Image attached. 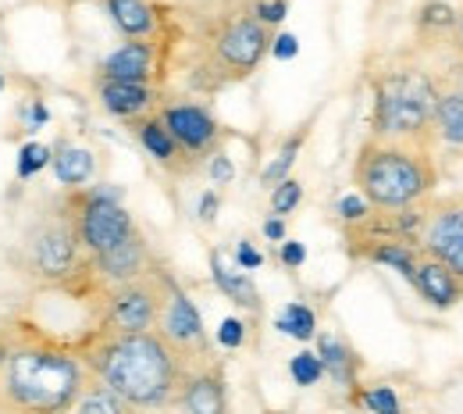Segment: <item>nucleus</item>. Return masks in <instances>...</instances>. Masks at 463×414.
Here are the masks:
<instances>
[{
	"instance_id": "18",
	"label": "nucleus",
	"mask_w": 463,
	"mask_h": 414,
	"mask_svg": "<svg viewBox=\"0 0 463 414\" xmlns=\"http://www.w3.org/2000/svg\"><path fill=\"white\" fill-rule=\"evenodd\" d=\"M346 254L353 261H367V265H382V268H392L403 283H413V272H417V261H420V250L417 243H403V239H367V236H346Z\"/></svg>"
},
{
	"instance_id": "40",
	"label": "nucleus",
	"mask_w": 463,
	"mask_h": 414,
	"mask_svg": "<svg viewBox=\"0 0 463 414\" xmlns=\"http://www.w3.org/2000/svg\"><path fill=\"white\" fill-rule=\"evenodd\" d=\"M296 54H299V40H296V33H275V40H271V58L292 61Z\"/></svg>"
},
{
	"instance_id": "44",
	"label": "nucleus",
	"mask_w": 463,
	"mask_h": 414,
	"mask_svg": "<svg viewBox=\"0 0 463 414\" xmlns=\"http://www.w3.org/2000/svg\"><path fill=\"white\" fill-rule=\"evenodd\" d=\"M0 93H4V75H0Z\"/></svg>"
},
{
	"instance_id": "7",
	"label": "nucleus",
	"mask_w": 463,
	"mask_h": 414,
	"mask_svg": "<svg viewBox=\"0 0 463 414\" xmlns=\"http://www.w3.org/2000/svg\"><path fill=\"white\" fill-rule=\"evenodd\" d=\"M168 279L172 272L161 265L157 272L97 290L90 307V329H108V332H154L168 300Z\"/></svg>"
},
{
	"instance_id": "21",
	"label": "nucleus",
	"mask_w": 463,
	"mask_h": 414,
	"mask_svg": "<svg viewBox=\"0 0 463 414\" xmlns=\"http://www.w3.org/2000/svg\"><path fill=\"white\" fill-rule=\"evenodd\" d=\"M207 261H211V283H214V290L225 296V300H232L235 307H242L250 314H260L264 311V296L257 290L253 275L242 272V268H235L229 257H225V250L214 246L207 254Z\"/></svg>"
},
{
	"instance_id": "30",
	"label": "nucleus",
	"mask_w": 463,
	"mask_h": 414,
	"mask_svg": "<svg viewBox=\"0 0 463 414\" xmlns=\"http://www.w3.org/2000/svg\"><path fill=\"white\" fill-rule=\"evenodd\" d=\"M289 379L299 386V390H310V386H317L321 379H325V364H321V357L314 354L310 347H303V351H296L289 357Z\"/></svg>"
},
{
	"instance_id": "10",
	"label": "nucleus",
	"mask_w": 463,
	"mask_h": 414,
	"mask_svg": "<svg viewBox=\"0 0 463 414\" xmlns=\"http://www.w3.org/2000/svg\"><path fill=\"white\" fill-rule=\"evenodd\" d=\"M157 332H161V340L172 347L175 354L185 361V368H200L207 361H218L214 340H211V332L203 325L200 307L193 303V296L182 290V283L175 275L168 279V300H165Z\"/></svg>"
},
{
	"instance_id": "38",
	"label": "nucleus",
	"mask_w": 463,
	"mask_h": 414,
	"mask_svg": "<svg viewBox=\"0 0 463 414\" xmlns=\"http://www.w3.org/2000/svg\"><path fill=\"white\" fill-rule=\"evenodd\" d=\"M218 215H222V193L211 186V189H203L200 200H196V218H200L203 226H214Z\"/></svg>"
},
{
	"instance_id": "11",
	"label": "nucleus",
	"mask_w": 463,
	"mask_h": 414,
	"mask_svg": "<svg viewBox=\"0 0 463 414\" xmlns=\"http://www.w3.org/2000/svg\"><path fill=\"white\" fill-rule=\"evenodd\" d=\"M417 250L442 261L463 279V189L435 193L424 200V222Z\"/></svg>"
},
{
	"instance_id": "37",
	"label": "nucleus",
	"mask_w": 463,
	"mask_h": 414,
	"mask_svg": "<svg viewBox=\"0 0 463 414\" xmlns=\"http://www.w3.org/2000/svg\"><path fill=\"white\" fill-rule=\"evenodd\" d=\"M253 11H257V18H260L268 29H279V25L286 22V14H289V0H257Z\"/></svg>"
},
{
	"instance_id": "20",
	"label": "nucleus",
	"mask_w": 463,
	"mask_h": 414,
	"mask_svg": "<svg viewBox=\"0 0 463 414\" xmlns=\"http://www.w3.org/2000/svg\"><path fill=\"white\" fill-rule=\"evenodd\" d=\"M314 354L321 357L325 364V379H332L339 390L353 393L360 386V375H364V357L353 351V343L343 340L339 332H317L314 340Z\"/></svg>"
},
{
	"instance_id": "26",
	"label": "nucleus",
	"mask_w": 463,
	"mask_h": 414,
	"mask_svg": "<svg viewBox=\"0 0 463 414\" xmlns=\"http://www.w3.org/2000/svg\"><path fill=\"white\" fill-rule=\"evenodd\" d=\"M275 329L282 332V336H289L296 343H314L317 340V311L310 307V303H303V300H289L279 314H275Z\"/></svg>"
},
{
	"instance_id": "29",
	"label": "nucleus",
	"mask_w": 463,
	"mask_h": 414,
	"mask_svg": "<svg viewBox=\"0 0 463 414\" xmlns=\"http://www.w3.org/2000/svg\"><path fill=\"white\" fill-rule=\"evenodd\" d=\"M51 161H54V147H47V143H40V140H29V143L18 147L14 176L22 178V182H29V178L40 176L43 168H51Z\"/></svg>"
},
{
	"instance_id": "8",
	"label": "nucleus",
	"mask_w": 463,
	"mask_h": 414,
	"mask_svg": "<svg viewBox=\"0 0 463 414\" xmlns=\"http://www.w3.org/2000/svg\"><path fill=\"white\" fill-rule=\"evenodd\" d=\"M64 197H68L86 257H100L115 250L118 243H125L139 229V222L125 207V189L118 182H97V186L90 182L86 189H71Z\"/></svg>"
},
{
	"instance_id": "9",
	"label": "nucleus",
	"mask_w": 463,
	"mask_h": 414,
	"mask_svg": "<svg viewBox=\"0 0 463 414\" xmlns=\"http://www.w3.org/2000/svg\"><path fill=\"white\" fill-rule=\"evenodd\" d=\"M178 51H182V29L150 40H121L111 54L100 58L93 79H121V82H143L165 90L172 68L178 64Z\"/></svg>"
},
{
	"instance_id": "31",
	"label": "nucleus",
	"mask_w": 463,
	"mask_h": 414,
	"mask_svg": "<svg viewBox=\"0 0 463 414\" xmlns=\"http://www.w3.org/2000/svg\"><path fill=\"white\" fill-rule=\"evenodd\" d=\"M299 204H303V182H299V178L289 176L286 182H279V186L271 189V215L289 218Z\"/></svg>"
},
{
	"instance_id": "23",
	"label": "nucleus",
	"mask_w": 463,
	"mask_h": 414,
	"mask_svg": "<svg viewBox=\"0 0 463 414\" xmlns=\"http://www.w3.org/2000/svg\"><path fill=\"white\" fill-rule=\"evenodd\" d=\"M51 168H54V178H58V186L64 193L86 189L93 182V176H97V154L90 147H79L71 140H61L58 147H54Z\"/></svg>"
},
{
	"instance_id": "34",
	"label": "nucleus",
	"mask_w": 463,
	"mask_h": 414,
	"mask_svg": "<svg viewBox=\"0 0 463 414\" xmlns=\"http://www.w3.org/2000/svg\"><path fill=\"white\" fill-rule=\"evenodd\" d=\"M371 211H374V207H371V204H367V200H364L356 189H353V193H346V197H339V204H335V215H339L343 229H346V226H360V222H364Z\"/></svg>"
},
{
	"instance_id": "27",
	"label": "nucleus",
	"mask_w": 463,
	"mask_h": 414,
	"mask_svg": "<svg viewBox=\"0 0 463 414\" xmlns=\"http://www.w3.org/2000/svg\"><path fill=\"white\" fill-rule=\"evenodd\" d=\"M71 414H139V411L128 408L118 393H111L108 386H100L97 379H90V386L82 390V397H79V404H75Z\"/></svg>"
},
{
	"instance_id": "25",
	"label": "nucleus",
	"mask_w": 463,
	"mask_h": 414,
	"mask_svg": "<svg viewBox=\"0 0 463 414\" xmlns=\"http://www.w3.org/2000/svg\"><path fill=\"white\" fill-rule=\"evenodd\" d=\"M310 140V121H303L292 136L282 140V147H279V154L264 165V172H260V186L264 189H275L279 182H286L292 176V165H296V158H299V150H303V143Z\"/></svg>"
},
{
	"instance_id": "17",
	"label": "nucleus",
	"mask_w": 463,
	"mask_h": 414,
	"mask_svg": "<svg viewBox=\"0 0 463 414\" xmlns=\"http://www.w3.org/2000/svg\"><path fill=\"white\" fill-rule=\"evenodd\" d=\"M132 132H136V140H139V147L146 150V158L165 172V176L172 178H189L196 176V172H203L178 143H175V136L165 129V121L161 115L154 111V115H146V119L132 121Z\"/></svg>"
},
{
	"instance_id": "42",
	"label": "nucleus",
	"mask_w": 463,
	"mask_h": 414,
	"mask_svg": "<svg viewBox=\"0 0 463 414\" xmlns=\"http://www.w3.org/2000/svg\"><path fill=\"white\" fill-rule=\"evenodd\" d=\"M14 336H18V318H4L0 322V368H4V361L14 347Z\"/></svg>"
},
{
	"instance_id": "1",
	"label": "nucleus",
	"mask_w": 463,
	"mask_h": 414,
	"mask_svg": "<svg viewBox=\"0 0 463 414\" xmlns=\"http://www.w3.org/2000/svg\"><path fill=\"white\" fill-rule=\"evenodd\" d=\"M253 4L257 0H189L178 11V64L193 93L218 97L246 82L271 54L275 29H268L257 18Z\"/></svg>"
},
{
	"instance_id": "24",
	"label": "nucleus",
	"mask_w": 463,
	"mask_h": 414,
	"mask_svg": "<svg viewBox=\"0 0 463 414\" xmlns=\"http://www.w3.org/2000/svg\"><path fill=\"white\" fill-rule=\"evenodd\" d=\"M457 29V7L449 0H424L413 14V33H417V47H449V36Z\"/></svg>"
},
{
	"instance_id": "33",
	"label": "nucleus",
	"mask_w": 463,
	"mask_h": 414,
	"mask_svg": "<svg viewBox=\"0 0 463 414\" xmlns=\"http://www.w3.org/2000/svg\"><path fill=\"white\" fill-rule=\"evenodd\" d=\"M47 121H51V108H47L43 97H29V101H22V108H18V129H22L25 136H36Z\"/></svg>"
},
{
	"instance_id": "4",
	"label": "nucleus",
	"mask_w": 463,
	"mask_h": 414,
	"mask_svg": "<svg viewBox=\"0 0 463 414\" xmlns=\"http://www.w3.org/2000/svg\"><path fill=\"white\" fill-rule=\"evenodd\" d=\"M371 132L374 140L413 143L435 150V101L439 75L420 58H392L371 79Z\"/></svg>"
},
{
	"instance_id": "41",
	"label": "nucleus",
	"mask_w": 463,
	"mask_h": 414,
	"mask_svg": "<svg viewBox=\"0 0 463 414\" xmlns=\"http://www.w3.org/2000/svg\"><path fill=\"white\" fill-rule=\"evenodd\" d=\"M260 233H264V239L268 243H286L289 239V226H286V218H279V215H271V218H264V226H260Z\"/></svg>"
},
{
	"instance_id": "2",
	"label": "nucleus",
	"mask_w": 463,
	"mask_h": 414,
	"mask_svg": "<svg viewBox=\"0 0 463 414\" xmlns=\"http://www.w3.org/2000/svg\"><path fill=\"white\" fill-rule=\"evenodd\" d=\"M75 351L82 357L90 379L118 393L139 414H172L175 397L185 382V361L161 340V332H108L82 329Z\"/></svg>"
},
{
	"instance_id": "22",
	"label": "nucleus",
	"mask_w": 463,
	"mask_h": 414,
	"mask_svg": "<svg viewBox=\"0 0 463 414\" xmlns=\"http://www.w3.org/2000/svg\"><path fill=\"white\" fill-rule=\"evenodd\" d=\"M435 147L463 150V75H457V79H439Z\"/></svg>"
},
{
	"instance_id": "15",
	"label": "nucleus",
	"mask_w": 463,
	"mask_h": 414,
	"mask_svg": "<svg viewBox=\"0 0 463 414\" xmlns=\"http://www.w3.org/2000/svg\"><path fill=\"white\" fill-rule=\"evenodd\" d=\"M172 414H232L229 379H225L222 357L185 371V382L175 397Z\"/></svg>"
},
{
	"instance_id": "28",
	"label": "nucleus",
	"mask_w": 463,
	"mask_h": 414,
	"mask_svg": "<svg viewBox=\"0 0 463 414\" xmlns=\"http://www.w3.org/2000/svg\"><path fill=\"white\" fill-rule=\"evenodd\" d=\"M349 397H353L356 408H364L367 414H403L400 393L392 386H385V382H378V386H356Z\"/></svg>"
},
{
	"instance_id": "12",
	"label": "nucleus",
	"mask_w": 463,
	"mask_h": 414,
	"mask_svg": "<svg viewBox=\"0 0 463 414\" xmlns=\"http://www.w3.org/2000/svg\"><path fill=\"white\" fill-rule=\"evenodd\" d=\"M157 115L165 121V129L175 136V143H178L200 168H203L218 150H225L229 132H225V125L218 121V115H214L207 104H200V101H165Z\"/></svg>"
},
{
	"instance_id": "39",
	"label": "nucleus",
	"mask_w": 463,
	"mask_h": 414,
	"mask_svg": "<svg viewBox=\"0 0 463 414\" xmlns=\"http://www.w3.org/2000/svg\"><path fill=\"white\" fill-rule=\"evenodd\" d=\"M279 261H282V268H303L307 265V243H299V239H286V243H279Z\"/></svg>"
},
{
	"instance_id": "5",
	"label": "nucleus",
	"mask_w": 463,
	"mask_h": 414,
	"mask_svg": "<svg viewBox=\"0 0 463 414\" xmlns=\"http://www.w3.org/2000/svg\"><path fill=\"white\" fill-rule=\"evenodd\" d=\"M439 158L428 147L367 136L353 158V186L378 211L424 204L439 189Z\"/></svg>"
},
{
	"instance_id": "13",
	"label": "nucleus",
	"mask_w": 463,
	"mask_h": 414,
	"mask_svg": "<svg viewBox=\"0 0 463 414\" xmlns=\"http://www.w3.org/2000/svg\"><path fill=\"white\" fill-rule=\"evenodd\" d=\"M157 268H161V257H157V250L150 246V239H146L143 229H136L125 243H118L115 250H108V254H100V257H90V272H93L97 290L143 279V275H150V272H157ZM90 300H93V296H90Z\"/></svg>"
},
{
	"instance_id": "43",
	"label": "nucleus",
	"mask_w": 463,
	"mask_h": 414,
	"mask_svg": "<svg viewBox=\"0 0 463 414\" xmlns=\"http://www.w3.org/2000/svg\"><path fill=\"white\" fill-rule=\"evenodd\" d=\"M449 51H453V58L463 64V4L457 7V29H453V36H449Z\"/></svg>"
},
{
	"instance_id": "16",
	"label": "nucleus",
	"mask_w": 463,
	"mask_h": 414,
	"mask_svg": "<svg viewBox=\"0 0 463 414\" xmlns=\"http://www.w3.org/2000/svg\"><path fill=\"white\" fill-rule=\"evenodd\" d=\"M93 90H97V104H100V111L118 121H125V125H132V121L161 111V104L168 101L161 86L121 82V79H93Z\"/></svg>"
},
{
	"instance_id": "6",
	"label": "nucleus",
	"mask_w": 463,
	"mask_h": 414,
	"mask_svg": "<svg viewBox=\"0 0 463 414\" xmlns=\"http://www.w3.org/2000/svg\"><path fill=\"white\" fill-rule=\"evenodd\" d=\"M11 265L18 279L40 290H58V294L82 272L86 250L79 243V229H75L64 189L33 207V215L25 218L22 233L14 239Z\"/></svg>"
},
{
	"instance_id": "19",
	"label": "nucleus",
	"mask_w": 463,
	"mask_h": 414,
	"mask_svg": "<svg viewBox=\"0 0 463 414\" xmlns=\"http://www.w3.org/2000/svg\"><path fill=\"white\" fill-rule=\"evenodd\" d=\"M410 286H413V294L420 296L431 311H453V307L463 303V279L453 268H446L442 261H435L428 254H420Z\"/></svg>"
},
{
	"instance_id": "36",
	"label": "nucleus",
	"mask_w": 463,
	"mask_h": 414,
	"mask_svg": "<svg viewBox=\"0 0 463 414\" xmlns=\"http://www.w3.org/2000/svg\"><path fill=\"white\" fill-rule=\"evenodd\" d=\"M232 265L253 275V272L264 265V254H260V250H257L250 239H239V243H235V250H232Z\"/></svg>"
},
{
	"instance_id": "3",
	"label": "nucleus",
	"mask_w": 463,
	"mask_h": 414,
	"mask_svg": "<svg viewBox=\"0 0 463 414\" xmlns=\"http://www.w3.org/2000/svg\"><path fill=\"white\" fill-rule=\"evenodd\" d=\"M90 371L75 340L18 318L14 347L0 368V414H71Z\"/></svg>"
},
{
	"instance_id": "14",
	"label": "nucleus",
	"mask_w": 463,
	"mask_h": 414,
	"mask_svg": "<svg viewBox=\"0 0 463 414\" xmlns=\"http://www.w3.org/2000/svg\"><path fill=\"white\" fill-rule=\"evenodd\" d=\"M104 11L121 40H150L182 29L178 11L161 0H104Z\"/></svg>"
},
{
	"instance_id": "35",
	"label": "nucleus",
	"mask_w": 463,
	"mask_h": 414,
	"mask_svg": "<svg viewBox=\"0 0 463 414\" xmlns=\"http://www.w3.org/2000/svg\"><path fill=\"white\" fill-rule=\"evenodd\" d=\"M203 172H207V178H211V186L218 189V186H229L232 178H235V165H232V158L225 154V150H218V154L203 165Z\"/></svg>"
},
{
	"instance_id": "32",
	"label": "nucleus",
	"mask_w": 463,
	"mask_h": 414,
	"mask_svg": "<svg viewBox=\"0 0 463 414\" xmlns=\"http://www.w3.org/2000/svg\"><path fill=\"white\" fill-rule=\"evenodd\" d=\"M246 340H250V325H246L239 314L222 318V325H218V332H214V347H222V351H242Z\"/></svg>"
}]
</instances>
